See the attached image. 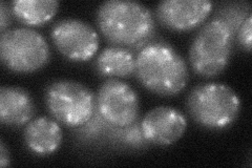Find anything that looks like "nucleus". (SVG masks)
<instances>
[{
  "label": "nucleus",
  "instance_id": "nucleus-1",
  "mask_svg": "<svg viewBox=\"0 0 252 168\" xmlns=\"http://www.w3.org/2000/svg\"><path fill=\"white\" fill-rule=\"evenodd\" d=\"M101 33L113 45L142 49L153 41L156 21L147 6L130 0H107L96 14Z\"/></svg>",
  "mask_w": 252,
  "mask_h": 168
},
{
  "label": "nucleus",
  "instance_id": "nucleus-2",
  "mask_svg": "<svg viewBox=\"0 0 252 168\" xmlns=\"http://www.w3.org/2000/svg\"><path fill=\"white\" fill-rule=\"evenodd\" d=\"M136 76L146 90L161 97L182 92L189 80L185 59L165 42H151L136 57Z\"/></svg>",
  "mask_w": 252,
  "mask_h": 168
},
{
  "label": "nucleus",
  "instance_id": "nucleus-3",
  "mask_svg": "<svg viewBox=\"0 0 252 168\" xmlns=\"http://www.w3.org/2000/svg\"><path fill=\"white\" fill-rule=\"evenodd\" d=\"M241 107L239 95L224 83L199 84L187 97L189 115L199 125L211 131L231 126L239 118Z\"/></svg>",
  "mask_w": 252,
  "mask_h": 168
},
{
  "label": "nucleus",
  "instance_id": "nucleus-4",
  "mask_svg": "<svg viewBox=\"0 0 252 168\" xmlns=\"http://www.w3.org/2000/svg\"><path fill=\"white\" fill-rule=\"evenodd\" d=\"M234 38V31L224 20L214 17L204 22L189 49V62L194 73L206 78L222 73L229 65Z\"/></svg>",
  "mask_w": 252,
  "mask_h": 168
},
{
  "label": "nucleus",
  "instance_id": "nucleus-5",
  "mask_svg": "<svg viewBox=\"0 0 252 168\" xmlns=\"http://www.w3.org/2000/svg\"><path fill=\"white\" fill-rule=\"evenodd\" d=\"M44 98L52 117L68 127L82 126L97 109L94 94L88 86L74 80H55L47 85Z\"/></svg>",
  "mask_w": 252,
  "mask_h": 168
},
{
  "label": "nucleus",
  "instance_id": "nucleus-6",
  "mask_svg": "<svg viewBox=\"0 0 252 168\" xmlns=\"http://www.w3.org/2000/svg\"><path fill=\"white\" fill-rule=\"evenodd\" d=\"M0 57L3 66L15 73H34L51 59L45 38L27 27L6 30L0 37Z\"/></svg>",
  "mask_w": 252,
  "mask_h": 168
},
{
  "label": "nucleus",
  "instance_id": "nucleus-7",
  "mask_svg": "<svg viewBox=\"0 0 252 168\" xmlns=\"http://www.w3.org/2000/svg\"><path fill=\"white\" fill-rule=\"evenodd\" d=\"M96 106L102 118L117 127L133 124L140 115L137 92L117 78H110L101 84L96 95Z\"/></svg>",
  "mask_w": 252,
  "mask_h": 168
},
{
  "label": "nucleus",
  "instance_id": "nucleus-8",
  "mask_svg": "<svg viewBox=\"0 0 252 168\" xmlns=\"http://www.w3.org/2000/svg\"><path fill=\"white\" fill-rule=\"evenodd\" d=\"M51 37L59 53L73 62L89 61L99 50L97 31L89 22L78 18H66L54 23Z\"/></svg>",
  "mask_w": 252,
  "mask_h": 168
},
{
  "label": "nucleus",
  "instance_id": "nucleus-9",
  "mask_svg": "<svg viewBox=\"0 0 252 168\" xmlns=\"http://www.w3.org/2000/svg\"><path fill=\"white\" fill-rule=\"evenodd\" d=\"M140 125L148 143L169 146L184 135L187 119L179 109L162 105L148 110L142 118Z\"/></svg>",
  "mask_w": 252,
  "mask_h": 168
},
{
  "label": "nucleus",
  "instance_id": "nucleus-10",
  "mask_svg": "<svg viewBox=\"0 0 252 168\" xmlns=\"http://www.w3.org/2000/svg\"><path fill=\"white\" fill-rule=\"evenodd\" d=\"M212 9L209 0H164L158 3L156 16L163 27L183 32L203 25Z\"/></svg>",
  "mask_w": 252,
  "mask_h": 168
},
{
  "label": "nucleus",
  "instance_id": "nucleus-11",
  "mask_svg": "<svg viewBox=\"0 0 252 168\" xmlns=\"http://www.w3.org/2000/svg\"><path fill=\"white\" fill-rule=\"evenodd\" d=\"M63 139L60 124L49 117L32 119L23 131L27 147L38 156H50L59 149Z\"/></svg>",
  "mask_w": 252,
  "mask_h": 168
},
{
  "label": "nucleus",
  "instance_id": "nucleus-12",
  "mask_svg": "<svg viewBox=\"0 0 252 168\" xmlns=\"http://www.w3.org/2000/svg\"><path fill=\"white\" fill-rule=\"evenodd\" d=\"M35 114L36 104L28 91L18 86H1L0 121L3 125H27Z\"/></svg>",
  "mask_w": 252,
  "mask_h": 168
},
{
  "label": "nucleus",
  "instance_id": "nucleus-13",
  "mask_svg": "<svg viewBox=\"0 0 252 168\" xmlns=\"http://www.w3.org/2000/svg\"><path fill=\"white\" fill-rule=\"evenodd\" d=\"M98 73L110 78H129L136 74V58L126 47L110 45L102 51L96 60Z\"/></svg>",
  "mask_w": 252,
  "mask_h": 168
},
{
  "label": "nucleus",
  "instance_id": "nucleus-14",
  "mask_svg": "<svg viewBox=\"0 0 252 168\" xmlns=\"http://www.w3.org/2000/svg\"><path fill=\"white\" fill-rule=\"evenodd\" d=\"M58 7L56 0H14L11 3L15 17L31 27L45 25L56 15Z\"/></svg>",
  "mask_w": 252,
  "mask_h": 168
},
{
  "label": "nucleus",
  "instance_id": "nucleus-15",
  "mask_svg": "<svg viewBox=\"0 0 252 168\" xmlns=\"http://www.w3.org/2000/svg\"><path fill=\"white\" fill-rule=\"evenodd\" d=\"M250 13V4L248 2H228L220 6L216 17L227 22L236 34Z\"/></svg>",
  "mask_w": 252,
  "mask_h": 168
},
{
  "label": "nucleus",
  "instance_id": "nucleus-16",
  "mask_svg": "<svg viewBox=\"0 0 252 168\" xmlns=\"http://www.w3.org/2000/svg\"><path fill=\"white\" fill-rule=\"evenodd\" d=\"M114 134L116 138L132 147H142L145 145V143H148L144 138L143 133L141 131V125L138 122L125 127L116 126V129H114Z\"/></svg>",
  "mask_w": 252,
  "mask_h": 168
},
{
  "label": "nucleus",
  "instance_id": "nucleus-17",
  "mask_svg": "<svg viewBox=\"0 0 252 168\" xmlns=\"http://www.w3.org/2000/svg\"><path fill=\"white\" fill-rule=\"evenodd\" d=\"M238 42L244 51L251 52L252 45V13H250L238 30Z\"/></svg>",
  "mask_w": 252,
  "mask_h": 168
},
{
  "label": "nucleus",
  "instance_id": "nucleus-18",
  "mask_svg": "<svg viewBox=\"0 0 252 168\" xmlns=\"http://www.w3.org/2000/svg\"><path fill=\"white\" fill-rule=\"evenodd\" d=\"M11 12L12 10L9 7L5 1L0 2V31L1 34L6 31V28L11 23Z\"/></svg>",
  "mask_w": 252,
  "mask_h": 168
},
{
  "label": "nucleus",
  "instance_id": "nucleus-19",
  "mask_svg": "<svg viewBox=\"0 0 252 168\" xmlns=\"http://www.w3.org/2000/svg\"><path fill=\"white\" fill-rule=\"evenodd\" d=\"M11 164V157L9 149L6 148L3 140H0V166L6 167Z\"/></svg>",
  "mask_w": 252,
  "mask_h": 168
}]
</instances>
